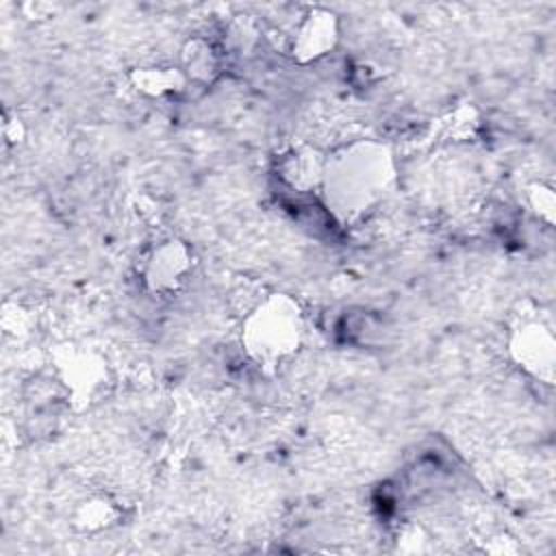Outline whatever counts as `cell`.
Instances as JSON below:
<instances>
[{
	"instance_id": "7a4b0ae2",
	"label": "cell",
	"mask_w": 556,
	"mask_h": 556,
	"mask_svg": "<svg viewBox=\"0 0 556 556\" xmlns=\"http://www.w3.org/2000/svg\"><path fill=\"white\" fill-rule=\"evenodd\" d=\"M304 339L306 315L302 304L289 293H263L241 315L239 345L263 369L274 371L289 363L302 350Z\"/></svg>"
},
{
	"instance_id": "30bf717a",
	"label": "cell",
	"mask_w": 556,
	"mask_h": 556,
	"mask_svg": "<svg viewBox=\"0 0 556 556\" xmlns=\"http://www.w3.org/2000/svg\"><path fill=\"white\" fill-rule=\"evenodd\" d=\"M128 83L139 96L150 100L176 98L182 91H187V87H191L176 61L137 65L128 72Z\"/></svg>"
},
{
	"instance_id": "52a82bcc",
	"label": "cell",
	"mask_w": 556,
	"mask_h": 556,
	"mask_svg": "<svg viewBox=\"0 0 556 556\" xmlns=\"http://www.w3.org/2000/svg\"><path fill=\"white\" fill-rule=\"evenodd\" d=\"M326 167V150L308 141H295L285 146L274 156V176L278 182L298 193H319Z\"/></svg>"
},
{
	"instance_id": "5b68a950",
	"label": "cell",
	"mask_w": 556,
	"mask_h": 556,
	"mask_svg": "<svg viewBox=\"0 0 556 556\" xmlns=\"http://www.w3.org/2000/svg\"><path fill=\"white\" fill-rule=\"evenodd\" d=\"M508 356L526 376L552 387L556 378V337L539 317L517 319L506 339Z\"/></svg>"
},
{
	"instance_id": "9c48e42d",
	"label": "cell",
	"mask_w": 556,
	"mask_h": 556,
	"mask_svg": "<svg viewBox=\"0 0 556 556\" xmlns=\"http://www.w3.org/2000/svg\"><path fill=\"white\" fill-rule=\"evenodd\" d=\"M124 504L115 495L106 491H96L87 493L74 504L70 513V526L78 534L96 536L117 528L124 521Z\"/></svg>"
},
{
	"instance_id": "ba28073f",
	"label": "cell",
	"mask_w": 556,
	"mask_h": 556,
	"mask_svg": "<svg viewBox=\"0 0 556 556\" xmlns=\"http://www.w3.org/2000/svg\"><path fill=\"white\" fill-rule=\"evenodd\" d=\"M226 48L222 41L208 35H189L178 50V67L189 85L211 87L226 70Z\"/></svg>"
},
{
	"instance_id": "6da1fadb",
	"label": "cell",
	"mask_w": 556,
	"mask_h": 556,
	"mask_svg": "<svg viewBox=\"0 0 556 556\" xmlns=\"http://www.w3.org/2000/svg\"><path fill=\"white\" fill-rule=\"evenodd\" d=\"M397 180L393 148L374 137H358L326 150L319 200L334 222L354 226L391 195Z\"/></svg>"
},
{
	"instance_id": "3957f363",
	"label": "cell",
	"mask_w": 556,
	"mask_h": 556,
	"mask_svg": "<svg viewBox=\"0 0 556 556\" xmlns=\"http://www.w3.org/2000/svg\"><path fill=\"white\" fill-rule=\"evenodd\" d=\"M193 248L176 237L167 235L148 245L139 258V278L143 289L154 298H176L187 289L195 274Z\"/></svg>"
},
{
	"instance_id": "277c9868",
	"label": "cell",
	"mask_w": 556,
	"mask_h": 556,
	"mask_svg": "<svg viewBox=\"0 0 556 556\" xmlns=\"http://www.w3.org/2000/svg\"><path fill=\"white\" fill-rule=\"evenodd\" d=\"M50 369L63 384L72 408H85L98 402L111 380L104 354L87 345H61L52 356Z\"/></svg>"
},
{
	"instance_id": "4fadbf2b",
	"label": "cell",
	"mask_w": 556,
	"mask_h": 556,
	"mask_svg": "<svg viewBox=\"0 0 556 556\" xmlns=\"http://www.w3.org/2000/svg\"><path fill=\"white\" fill-rule=\"evenodd\" d=\"M28 137V128L24 124V119L17 113L4 111L2 115V141L7 148H17L26 141Z\"/></svg>"
},
{
	"instance_id": "8992f818",
	"label": "cell",
	"mask_w": 556,
	"mask_h": 556,
	"mask_svg": "<svg viewBox=\"0 0 556 556\" xmlns=\"http://www.w3.org/2000/svg\"><path fill=\"white\" fill-rule=\"evenodd\" d=\"M341 41V17L328 7H308L291 26L287 54L295 65H313L330 56Z\"/></svg>"
},
{
	"instance_id": "8fae6325",
	"label": "cell",
	"mask_w": 556,
	"mask_h": 556,
	"mask_svg": "<svg viewBox=\"0 0 556 556\" xmlns=\"http://www.w3.org/2000/svg\"><path fill=\"white\" fill-rule=\"evenodd\" d=\"M526 204L539 222L554 226L556 222V193L554 187L545 180H534L526 187Z\"/></svg>"
},
{
	"instance_id": "7c38bea8",
	"label": "cell",
	"mask_w": 556,
	"mask_h": 556,
	"mask_svg": "<svg viewBox=\"0 0 556 556\" xmlns=\"http://www.w3.org/2000/svg\"><path fill=\"white\" fill-rule=\"evenodd\" d=\"M2 326H4V332L15 339L28 334L30 332L28 330L30 328L28 311L24 306H20L17 302H7L2 308Z\"/></svg>"
}]
</instances>
